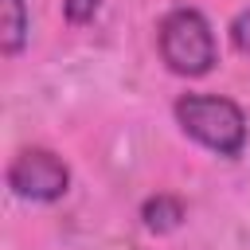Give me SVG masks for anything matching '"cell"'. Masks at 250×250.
Returning a JSON list of instances; mask_svg holds the SVG:
<instances>
[{"instance_id":"cell-4","label":"cell","mask_w":250,"mask_h":250,"mask_svg":"<svg viewBox=\"0 0 250 250\" xmlns=\"http://www.w3.org/2000/svg\"><path fill=\"white\" fill-rule=\"evenodd\" d=\"M27 39V4L23 0H0V51L16 55Z\"/></svg>"},{"instance_id":"cell-3","label":"cell","mask_w":250,"mask_h":250,"mask_svg":"<svg viewBox=\"0 0 250 250\" xmlns=\"http://www.w3.org/2000/svg\"><path fill=\"white\" fill-rule=\"evenodd\" d=\"M8 188L31 203H55L70 188V168L51 148H23L8 164Z\"/></svg>"},{"instance_id":"cell-6","label":"cell","mask_w":250,"mask_h":250,"mask_svg":"<svg viewBox=\"0 0 250 250\" xmlns=\"http://www.w3.org/2000/svg\"><path fill=\"white\" fill-rule=\"evenodd\" d=\"M230 43H234L238 55H250V8L230 20Z\"/></svg>"},{"instance_id":"cell-5","label":"cell","mask_w":250,"mask_h":250,"mask_svg":"<svg viewBox=\"0 0 250 250\" xmlns=\"http://www.w3.org/2000/svg\"><path fill=\"white\" fill-rule=\"evenodd\" d=\"M141 215H145V227H148V230L164 234V230H176V227L184 223V203H180L176 195H156V199L145 203Z\"/></svg>"},{"instance_id":"cell-1","label":"cell","mask_w":250,"mask_h":250,"mask_svg":"<svg viewBox=\"0 0 250 250\" xmlns=\"http://www.w3.org/2000/svg\"><path fill=\"white\" fill-rule=\"evenodd\" d=\"M176 121L188 137L219 156H238L246 145V117L230 98L219 94H184L176 102Z\"/></svg>"},{"instance_id":"cell-2","label":"cell","mask_w":250,"mask_h":250,"mask_svg":"<svg viewBox=\"0 0 250 250\" xmlns=\"http://www.w3.org/2000/svg\"><path fill=\"white\" fill-rule=\"evenodd\" d=\"M160 55L168 70L184 78H203L215 66V31L203 12L176 8L160 20Z\"/></svg>"},{"instance_id":"cell-7","label":"cell","mask_w":250,"mask_h":250,"mask_svg":"<svg viewBox=\"0 0 250 250\" xmlns=\"http://www.w3.org/2000/svg\"><path fill=\"white\" fill-rule=\"evenodd\" d=\"M98 4H102V0H62V12H66L70 23H86V20H94Z\"/></svg>"}]
</instances>
